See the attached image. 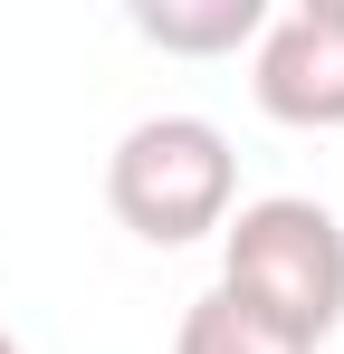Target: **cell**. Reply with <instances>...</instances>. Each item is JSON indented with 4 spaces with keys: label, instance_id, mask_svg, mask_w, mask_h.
<instances>
[{
    "label": "cell",
    "instance_id": "6da1fadb",
    "mask_svg": "<svg viewBox=\"0 0 344 354\" xmlns=\"http://www.w3.org/2000/svg\"><path fill=\"white\" fill-rule=\"evenodd\" d=\"M220 297H239L296 345H325L344 326V221L306 192L239 201L220 221Z\"/></svg>",
    "mask_w": 344,
    "mask_h": 354
},
{
    "label": "cell",
    "instance_id": "7a4b0ae2",
    "mask_svg": "<svg viewBox=\"0 0 344 354\" xmlns=\"http://www.w3.org/2000/svg\"><path fill=\"white\" fill-rule=\"evenodd\" d=\"M106 211L153 249H191L239 211V153L211 115H144L106 153Z\"/></svg>",
    "mask_w": 344,
    "mask_h": 354
},
{
    "label": "cell",
    "instance_id": "3957f363",
    "mask_svg": "<svg viewBox=\"0 0 344 354\" xmlns=\"http://www.w3.org/2000/svg\"><path fill=\"white\" fill-rule=\"evenodd\" d=\"M249 96H258L268 124L335 134L344 124V0L268 10V29H258V48H249Z\"/></svg>",
    "mask_w": 344,
    "mask_h": 354
},
{
    "label": "cell",
    "instance_id": "277c9868",
    "mask_svg": "<svg viewBox=\"0 0 344 354\" xmlns=\"http://www.w3.org/2000/svg\"><path fill=\"white\" fill-rule=\"evenodd\" d=\"M134 39H153L163 58H239L268 29V0H134L124 10Z\"/></svg>",
    "mask_w": 344,
    "mask_h": 354
},
{
    "label": "cell",
    "instance_id": "5b68a950",
    "mask_svg": "<svg viewBox=\"0 0 344 354\" xmlns=\"http://www.w3.org/2000/svg\"><path fill=\"white\" fill-rule=\"evenodd\" d=\"M172 354H316V345L278 335V326H268V316H249L239 297L201 288L191 306H182V335H172Z\"/></svg>",
    "mask_w": 344,
    "mask_h": 354
},
{
    "label": "cell",
    "instance_id": "8992f818",
    "mask_svg": "<svg viewBox=\"0 0 344 354\" xmlns=\"http://www.w3.org/2000/svg\"><path fill=\"white\" fill-rule=\"evenodd\" d=\"M0 354H29V345H19V335H10V326H0Z\"/></svg>",
    "mask_w": 344,
    "mask_h": 354
}]
</instances>
